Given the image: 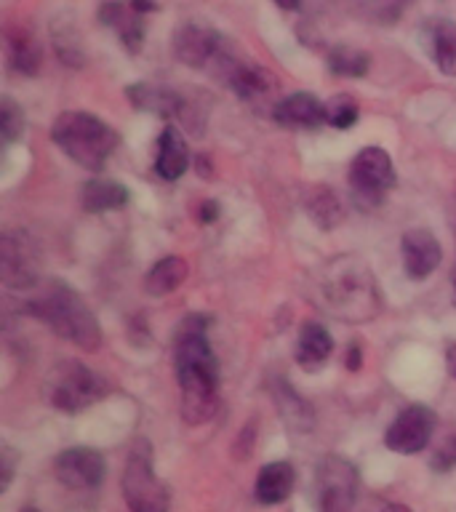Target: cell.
<instances>
[{"instance_id": "1", "label": "cell", "mask_w": 456, "mask_h": 512, "mask_svg": "<svg viewBox=\"0 0 456 512\" xmlns=\"http://www.w3.org/2000/svg\"><path fill=\"white\" fill-rule=\"evenodd\" d=\"M174 371L182 390V419L203 424L219 411V363L206 336V318L187 315L176 331Z\"/></svg>"}, {"instance_id": "2", "label": "cell", "mask_w": 456, "mask_h": 512, "mask_svg": "<svg viewBox=\"0 0 456 512\" xmlns=\"http://www.w3.org/2000/svg\"><path fill=\"white\" fill-rule=\"evenodd\" d=\"M320 302L347 323H371L382 312V294L366 262L358 256H336L320 270Z\"/></svg>"}, {"instance_id": "3", "label": "cell", "mask_w": 456, "mask_h": 512, "mask_svg": "<svg viewBox=\"0 0 456 512\" xmlns=\"http://www.w3.org/2000/svg\"><path fill=\"white\" fill-rule=\"evenodd\" d=\"M24 312L48 323L56 336H62L64 342H72L80 350L94 352L102 344V331L94 312L88 310L78 291H72L67 283H48L38 296L27 299Z\"/></svg>"}, {"instance_id": "4", "label": "cell", "mask_w": 456, "mask_h": 512, "mask_svg": "<svg viewBox=\"0 0 456 512\" xmlns=\"http://www.w3.org/2000/svg\"><path fill=\"white\" fill-rule=\"evenodd\" d=\"M51 139L64 155L88 171H102L120 142L115 128L88 112H62L51 128Z\"/></svg>"}, {"instance_id": "5", "label": "cell", "mask_w": 456, "mask_h": 512, "mask_svg": "<svg viewBox=\"0 0 456 512\" xmlns=\"http://www.w3.org/2000/svg\"><path fill=\"white\" fill-rule=\"evenodd\" d=\"M120 486H123V499L131 512H168L171 496H168V486L155 472L152 443L147 438H136L128 448Z\"/></svg>"}, {"instance_id": "6", "label": "cell", "mask_w": 456, "mask_h": 512, "mask_svg": "<svg viewBox=\"0 0 456 512\" xmlns=\"http://www.w3.org/2000/svg\"><path fill=\"white\" fill-rule=\"evenodd\" d=\"M110 395V382L78 360H62L51 379V403L64 414H78Z\"/></svg>"}, {"instance_id": "7", "label": "cell", "mask_w": 456, "mask_h": 512, "mask_svg": "<svg viewBox=\"0 0 456 512\" xmlns=\"http://www.w3.org/2000/svg\"><path fill=\"white\" fill-rule=\"evenodd\" d=\"M352 198L360 208H374L395 187V166L382 147H363L350 166Z\"/></svg>"}, {"instance_id": "8", "label": "cell", "mask_w": 456, "mask_h": 512, "mask_svg": "<svg viewBox=\"0 0 456 512\" xmlns=\"http://www.w3.org/2000/svg\"><path fill=\"white\" fill-rule=\"evenodd\" d=\"M435 424H438V416L432 408L422 406V403L406 406L384 432V446L395 454H419L430 446Z\"/></svg>"}, {"instance_id": "9", "label": "cell", "mask_w": 456, "mask_h": 512, "mask_svg": "<svg viewBox=\"0 0 456 512\" xmlns=\"http://www.w3.org/2000/svg\"><path fill=\"white\" fill-rule=\"evenodd\" d=\"M320 512H352L358 496V472L342 456H326L318 464Z\"/></svg>"}, {"instance_id": "10", "label": "cell", "mask_w": 456, "mask_h": 512, "mask_svg": "<svg viewBox=\"0 0 456 512\" xmlns=\"http://www.w3.org/2000/svg\"><path fill=\"white\" fill-rule=\"evenodd\" d=\"M0 272L8 288H32L38 283V251L24 232H6L0 243Z\"/></svg>"}, {"instance_id": "11", "label": "cell", "mask_w": 456, "mask_h": 512, "mask_svg": "<svg viewBox=\"0 0 456 512\" xmlns=\"http://www.w3.org/2000/svg\"><path fill=\"white\" fill-rule=\"evenodd\" d=\"M54 472L59 483L75 491H88L96 488L104 478V459L94 448H67L62 454L56 456Z\"/></svg>"}, {"instance_id": "12", "label": "cell", "mask_w": 456, "mask_h": 512, "mask_svg": "<svg viewBox=\"0 0 456 512\" xmlns=\"http://www.w3.org/2000/svg\"><path fill=\"white\" fill-rule=\"evenodd\" d=\"M400 254H403V267H406L408 278L424 280L438 270L443 248L430 230H408L400 240Z\"/></svg>"}, {"instance_id": "13", "label": "cell", "mask_w": 456, "mask_h": 512, "mask_svg": "<svg viewBox=\"0 0 456 512\" xmlns=\"http://www.w3.org/2000/svg\"><path fill=\"white\" fill-rule=\"evenodd\" d=\"M222 46V35L214 30H208V27H200V24H184L174 38L176 56H179L184 64L198 67V70H208V64L214 62V56L219 54V48Z\"/></svg>"}, {"instance_id": "14", "label": "cell", "mask_w": 456, "mask_h": 512, "mask_svg": "<svg viewBox=\"0 0 456 512\" xmlns=\"http://www.w3.org/2000/svg\"><path fill=\"white\" fill-rule=\"evenodd\" d=\"M99 19L104 27H112L118 32L120 43L126 51L136 54L144 40V14H139L131 0H102L99 6Z\"/></svg>"}, {"instance_id": "15", "label": "cell", "mask_w": 456, "mask_h": 512, "mask_svg": "<svg viewBox=\"0 0 456 512\" xmlns=\"http://www.w3.org/2000/svg\"><path fill=\"white\" fill-rule=\"evenodd\" d=\"M272 118L286 128H318L320 123H326V104H320L312 94L299 91L280 99L272 110Z\"/></svg>"}, {"instance_id": "16", "label": "cell", "mask_w": 456, "mask_h": 512, "mask_svg": "<svg viewBox=\"0 0 456 512\" xmlns=\"http://www.w3.org/2000/svg\"><path fill=\"white\" fill-rule=\"evenodd\" d=\"M128 102L134 104L136 110L152 112L158 118H179L184 99L171 88L152 86V83H134L126 88Z\"/></svg>"}, {"instance_id": "17", "label": "cell", "mask_w": 456, "mask_h": 512, "mask_svg": "<svg viewBox=\"0 0 456 512\" xmlns=\"http://www.w3.org/2000/svg\"><path fill=\"white\" fill-rule=\"evenodd\" d=\"M331 352H334V336L328 334V328L315 320L304 323L299 331V342H296V363L304 371H318Z\"/></svg>"}, {"instance_id": "18", "label": "cell", "mask_w": 456, "mask_h": 512, "mask_svg": "<svg viewBox=\"0 0 456 512\" xmlns=\"http://www.w3.org/2000/svg\"><path fill=\"white\" fill-rule=\"evenodd\" d=\"M6 56L11 67L22 75H38L43 64L38 38L27 27H8L6 30Z\"/></svg>"}, {"instance_id": "19", "label": "cell", "mask_w": 456, "mask_h": 512, "mask_svg": "<svg viewBox=\"0 0 456 512\" xmlns=\"http://www.w3.org/2000/svg\"><path fill=\"white\" fill-rule=\"evenodd\" d=\"M190 168V150L184 136L179 134V128L168 126L158 139V158H155V171L163 179L174 182Z\"/></svg>"}, {"instance_id": "20", "label": "cell", "mask_w": 456, "mask_h": 512, "mask_svg": "<svg viewBox=\"0 0 456 512\" xmlns=\"http://www.w3.org/2000/svg\"><path fill=\"white\" fill-rule=\"evenodd\" d=\"M296 472L288 462H270L264 464L259 478H256L254 494L262 504H280L286 502L294 491Z\"/></svg>"}, {"instance_id": "21", "label": "cell", "mask_w": 456, "mask_h": 512, "mask_svg": "<svg viewBox=\"0 0 456 512\" xmlns=\"http://www.w3.org/2000/svg\"><path fill=\"white\" fill-rule=\"evenodd\" d=\"M272 398H275V406H278L283 422L291 427L294 432H310L312 424H315V414H312L310 403L299 395V392L291 387L288 382H275L272 384Z\"/></svg>"}, {"instance_id": "22", "label": "cell", "mask_w": 456, "mask_h": 512, "mask_svg": "<svg viewBox=\"0 0 456 512\" xmlns=\"http://www.w3.org/2000/svg\"><path fill=\"white\" fill-rule=\"evenodd\" d=\"M83 208L88 214H102V211H112V208H123L128 203V190L120 182L112 179H91L83 184Z\"/></svg>"}, {"instance_id": "23", "label": "cell", "mask_w": 456, "mask_h": 512, "mask_svg": "<svg viewBox=\"0 0 456 512\" xmlns=\"http://www.w3.org/2000/svg\"><path fill=\"white\" fill-rule=\"evenodd\" d=\"M187 278V262L182 256H163L160 262L152 264V270L144 278V288L150 296L174 294Z\"/></svg>"}, {"instance_id": "24", "label": "cell", "mask_w": 456, "mask_h": 512, "mask_svg": "<svg viewBox=\"0 0 456 512\" xmlns=\"http://www.w3.org/2000/svg\"><path fill=\"white\" fill-rule=\"evenodd\" d=\"M430 54L443 75H456V24L435 22L430 24Z\"/></svg>"}, {"instance_id": "25", "label": "cell", "mask_w": 456, "mask_h": 512, "mask_svg": "<svg viewBox=\"0 0 456 512\" xmlns=\"http://www.w3.org/2000/svg\"><path fill=\"white\" fill-rule=\"evenodd\" d=\"M304 208H307V216L318 224L320 230H334L336 224L342 222L339 198H336L334 190H328V187H315V190L304 198Z\"/></svg>"}, {"instance_id": "26", "label": "cell", "mask_w": 456, "mask_h": 512, "mask_svg": "<svg viewBox=\"0 0 456 512\" xmlns=\"http://www.w3.org/2000/svg\"><path fill=\"white\" fill-rule=\"evenodd\" d=\"M328 67L339 78H363L371 67V56L355 46H336L328 54Z\"/></svg>"}, {"instance_id": "27", "label": "cell", "mask_w": 456, "mask_h": 512, "mask_svg": "<svg viewBox=\"0 0 456 512\" xmlns=\"http://www.w3.org/2000/svg\"><path fill=\"white\" fill-rule=\"evenodd\" d=\"M355 14L371 19L374 24H395L406 11L408 0H350Z\"/></svg>"}, {"instance_id": "28", "label": "cell", "mask_w": 456, "mask_h": 512, "mask_svg": "<svg viewBox=\"0 0 456 512\" xmlns=\"http://www.w3.org/2000/svg\"><path fill=\"white\" fill-rule=\"evenodd\" d=\"M326 123L339 131H347L358 123V102L347 94H336L326 102Z\"/></svg>"}, {"instance_id": "29", "label": "cell", "mask_w": 456, "mask_h": 512, "mask_svg": "<svg viewBox=\"0 0 456 512\" xmlns=\"http://www.w3.org/2000/svg\"><path fill=\"white\" fill-rule=\"evenodd\" d=\"M22 134H24L22 107H19L11 96H3V99H0V136H3V144H14Z\"/></svg>"}, {"instance_id": "30", "label": "cell", "mask_w": 456, "mask_h": 512, "mask_svg": "<svg viewBox=\"0 0 456 512\" xmlns=\"http://www.w3.org/2000/svg\"><path fill=\"white\" fill-rule=\"evenodd\" d=\"M432 467L438 472H448L454 470L456 467V438L446 440L443 446L435 451V456H432Z\"/></svg>"}, {"instance_id": "31", "label": "cell", "mask_w": 456, "mask_h": 512, "mask_svg": "<svg viewBox=\"0 0 456 512\" xmlns=\"http://www.w3.org/2000/svg\"><path fill=\"white\" fill-rule=\"evenodd\" d=\"M0 454H3V480H0V488L6 491V488L11 486V478H14L16 459H14V454H11V448H8V446H3V451H0Z\"/></svg>"}, {"instance_id": "32", "label": "cell", "mask_w": 456, "mask_h": 512, "mask_svg": "<svg viewBox=\"0 0 456 512\" xmlns=\"http://www.w3.org/2000/svg\"><path fill=\"white\" fill-rule=\"evenodd\" d=\"M216 216H219V206H216L214 200H206V203L200 206V222H216Z\"/></svg>"}, {"instance_id": "33", "label": "cell", "mask_w": 456, "mask_h": 512, "mask_svg": "<svg viewBox=\"0 0 456 512\" xmlns=\"http://www.w3.org/2000/svg\"><path fill=\"white\" fill-rule=\"evenodd\" d=\"M360 363H363V355H360V347H358V344H352V347H350V355H347V368H350V371H358Z\"/></svg>"}, {"instance_id": "34", "label": "cell", "mask_w": 456, "mask_h": 512, "mask_svg": "<svg viewBox=\"0 0 456 512\" xmlns=\"http://www.w3.org/2000/svg\"><path fill=\"white\" fill-rule=\"evenodd\" d=\"M446 368H448V374L456 379V342H451L446 347Z\"/></svg>"}, {"instance_id": "35", "label": "cell", "mask_w": 456, "mask_h": 512, "mask_svg": "<svg viewBox=\"0 0 456 512\" xmlns=\"http://www.w3.org/2000/svg\"><path fill=\"white\" fill-rule=\"evenodd\" d=\"M131 6H134L139 14H147V11H155L158 3H155V0H131Z\"/></svg>"}, {"instance_id": "36", "label": "cell", "mask_w": 456, "mask_h": 512, "mask_svg": "<svg viewBox=\"0 0 456 512\" xmlns=\"http://www.w3.org/2000/svg\"><path fill=\"white\" fill-rule=\"evenodd\" d=\"M379 512H411V510H408L406 504H384Z\"/></svg>"}, {"instance_id": "37", "label": "cell", "mask_w": 456, "mask_h": 512, "mask_svg": "<svg viewBox=\"0 0 456 512\" xmlns=\"http://www.w3.org/2000/svg\"><path fill=\"white\" fill-rule=\"evenodd\" d=\"M275 3H278L280 8H286V11H294V8H299L302 0H275Z\"/></svg>"}, {"instance_id": "38", "label": "cell", "mask_w": 456, "mask_h": 512, "mask_svg": "<svg viewBox=\"0 0 456 512\" xmlns=\"http://www.w3.org/2000/svg\"><path fill=\"white\" fill-rule=\"evenodd\" d=\"M454 296H456V264H454Z\"/></svg>"}, {"instance_id": "39", "label": "cell", "mask_w": 456, "mask_h": 512, "mask_svg": "<svg viewBox=\"0 0 456 512\" xmlns=\"http://www.w3.org/2000/svg\"><path fill=\"white\" fill-rule=\"evenodd\" d=\"M24 512H38V510H35V507H27V510H24Z\"/></svg>"}]
</instances>
